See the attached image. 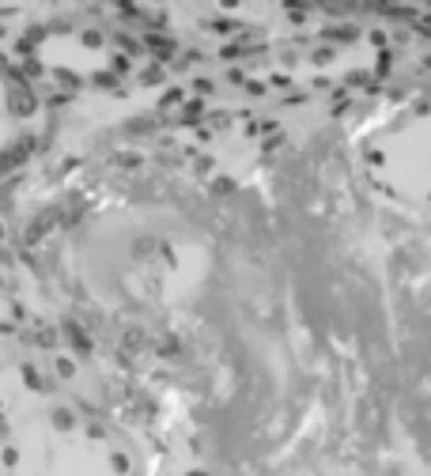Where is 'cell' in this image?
Masks as SVG:
<instances>
[{"label": "cell", "mask_w": 431, "mask_h": 476, "mask_svg": "<svg viewBox=\"0 0 431 476\" xmlns=\"http://www.w3.org/2000/svg\"><path fill=\"white\" fill-rule=\"evenodd\" d=\"M0 378L110 476H431L212 8H129L0 197Z\"/></svg>", "instance_id": "6da1fadb"}, {"label": "cell", "mask_w": 431, "mask_h": 476, "mask_svg": "<svg viewBox=\"0 0 431 476\" xmlns=\"http://www.w3.org/2000/svg\"><path fill=\"white\" fill-rule=\"evenodd\" d=\"M129 8L0 4V197L35 167L125 38Z\"/></svg>", "instance_id": "7a4b0ae2"}, {"label": "cell", "mask_w": 431, "mask_h": 476, "mask_svg": "<svg viewBox=\"0 0 431 476\" xmlns=\"http://www.w3.org/2000/svg\"><path fill=\"white\" fill-rule=\"evenodd\" d=\"M12 393L0 378V476H23L19 469V446H16V424H12Z\"/></svg>", "instance_id": "3957f363"}]
</instances>
